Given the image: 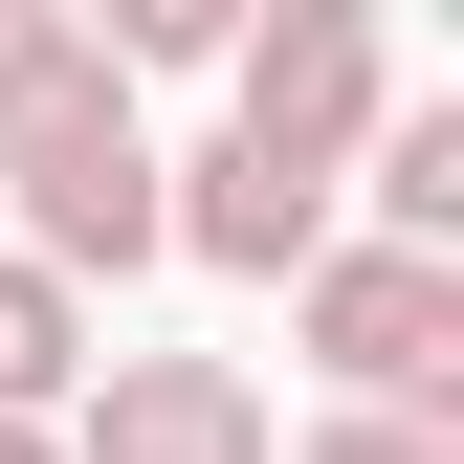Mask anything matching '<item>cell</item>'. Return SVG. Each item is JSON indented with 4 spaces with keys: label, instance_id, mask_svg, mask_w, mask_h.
Listing matches in <instances>:
<instances>
[{
    "label": "cell",
    "instance_id": "cell-8",
    "mask_svg": "<svg viewBox=\"0 0 464 464\" xmlns=\"http://www.w3.org/2000/svg\"><path fill=\"white\" fill-rule=\"evenodd\" d=\"M67 67H89V23H44V0H0V111H44Z\"/></svg>",
    "mask_w": 464,
    "mask_h": 464
},
{
    "label": "cell",
    "instance_id": "cell-7",
    "mask_svg": "<svg viewBox=\"0 0 464 464\" xmlns=\"http://www.w3.org/2000/svg\"><path fill=\"white\" fill-rule=\"evenodd\" d=\"M67 376H89V332H67V287H44V266H0V420H44Z\"/></svg>",
    "mask_w": 464,
    "mask_h": 464
},
{
    "label": "cell",
    "instance_id": "cell-6",
    "mask_svg": "<svg viewBox=\"0 0 464 464\" xmlns=\"http://www.w3.org/2000/svg\"><path fill=\"white\" fill-rule=\"evenodd\" d=\"M376 221H398V266H464V111H398L376 133Z\"/></svg>",
    "mask_w": 464,
    "mask_h": 464
},
{
    "label": "cell",
    "instance_id": "cell-4",
    "mask_svg": "<svg viewBox=\"0 0 464 464\" xmlns=\"http://www.w3.org/2000/svg\"><path fill=\"white\" fill-rule=\"evenodd\" d=\"M155 244H199V266H244V287H310L332 178H266L244 133H221V155H155Z\"/></svg>",
    "mask_w": 464,
    "mask_h": 464
},
{
    "label": "cell",
    "instance_id": "cell-1",
    "mask_svg": "<svg viewBox=\"0 0 464 464\" xmlns=\"http://www.w3.org/2000/svg\"><path fill=\"white\" fill-rule=\"evenodd\" d=\"M0 178H23V244L0 266H155V133H133V89L111 67H67L44 111H0Z\"/></svg>",
    "mask_w": 464,
    "mask_h": 464
},
{
    "label": "cell",
    "instance_id": "cell-10",
    "mask_svg": "<svg viewBox=\"0 0 464 464\" xmlns=\"http://www.w3.org/2000/svg\"><path fill=\"white\" fill-rule=\"evenodd\" d=\"M0 464H67V442H44V420H0Z\"/></svg>",
    "mask_w": 464,
    "mask_h": 464
},
{
    "label": "cell",
    "instance_id": "cell-2",
    "mask_svg": "<svg viewBox=\"0 0 464 464\" xmlns=\"http://www.w3.org/2000/svg\"><path fill=\"white\" fill-rule=\"evenodd\" d=\"M310 376L354 398V420H464V266L310 244Z\"/></svg>",
    "mask_w": 464,
    "mask_h": 464
},
{
    "label": "cell",
    "instance_id": "cell-3",
    "mask_svg": "<svg viewBox=\"0 0 464 464\" xmlns=\"http://www.w3.org/2000/svg\"><path fill=\"white\" fill-rule=\"evenodd\" d=\"M221 67H244V155H266V178H332V155L376 133V23H354V0L221 23Z\"/></svg>",
    "mask_w": 464,
    "mask_h": 464
},
{
    "label": "cell",
    "instance_id": "cell-5",
    "mask_svg": "<svg viewBox=\"0 0 464 464\" xmlns=\"http://www.w3.org/2000/svg\"><path fill=\"white\" fill-rule=\"evenodd\" d=\"M67 464H266V398L221 354H111V398H89Z\"/></svg>",
    "mask_w": 464,
    "mask_h": 464
},
{
    "label": "cell",
    "instance_id": "cell-9",
    "mask_svg": "<svg viewBox=\"0 0 464 464\" xmlns=\"http://www.w3.org/2000/svg\"><path fill=\"white\" fill-rule=\"evenodd\" d=\"M310 464H464V420H332Z\"/></svg>",
    "mask_w": 464,
    "mask_h": 464
}]
</instances>
